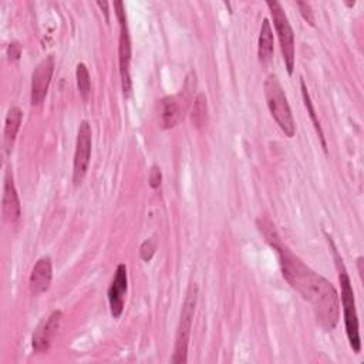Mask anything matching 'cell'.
Instances as JSON below:
<instances>
[{"mask_svg": "<svg viewBox=\"0 0 364 364\" xmlns=\"http://www.w3.org/2000/svg\"><path fill=\"white\" fill-rule=\"evenodd\" d=\"M257 226L266 242L276 252L283 277L311 304L320 326L327 331L334 330L340 317V297L336 287L326 277L306 266L303 260L282 242L270 220H259Z\"/></svg>", "mask_w": 364, "mask_h": 364, "instance_id": "1", "label": "cell"}, {"mask_svg": "<svg viewBox=\"0 0 364 364\" xmlns=\"http://www.w3.org/2000/svg\"><path fill=\"white\" fill-rule=\"evenodd\" d=\"M1 210L4 220H7L11 226H17L21 219V206L18 193L13 181V175L10 171L4 175L3 182V195H1Z\"/></svg>", "mask_w": 364, "mask_h": 364, "instance_id": "12", "label": "cell"}, {"mask_svg": "<svg viewBox=\"0 0 364 364\" xmlns=\"http://www.w3.org/2000/svg\"><path fill=\"white\" fill-rule=\"evenodd\" d=\"M91 148H92L91 125L87 119H82L77 131V141H75L74 159H73L74 186H80L87 175V171L90 168V159H91Z\"/></svg>", "mask_w": 364, "mask_h": 364, "instance_id": "8", "label": "cell"}, {"mask_svg": "<svg viewBox=\"0 0 364 364\" xmlns=\"http://www.w3.org/2000/svg\"><path fill=\"white\" fill-rule=\"evenodd\" d=\"M114 10L117 20L119 23V40H118V63H119V77L121 87L125 97H129L132 90L131 81V37L127 24V14L122 1L114 3Z\"/></svg>", "mask_w": 364, "mask_h": 364, "instance_id": "7", "label": "cell"}, {"mask_svg": "<svg viewBox=\"0 0 364 364\" xmlns=\"http://www.w3.org/2000/svg\"><path fill=\"white\" fill-rule=\"evenodd\" d=\"M333 249V256L336 260L337 266V274H338V283L341 287V294L338 296L341 300V307H343V316H344V326H346V334L350 343V347L353 348L354 353L361 351V338H360V327H358V316H357V309H355V299H354V290L351 286L350 276L347 273V269L343 263L341 256L338 255L337 249L334 247L333 242L328 240Z\"/></svg>", "mask_w": 364, "mask_h": 364, "instance_id": "2", "label": "cell"}, {"mask_svg": "<svg viewBox=\"0 0 364 364\" xmlns=\"http://www.w3.org/2000/svg\"><path fill=\"white\" fill-rule=\"evenodd\" d=\"M266 6L270 10L273 26L277 33V38L280 43V50L284 61V67L287 70V74L291 75L294 71V61H296V51H294V33L291 28V24L282 7V4L276 0L266 1Z\"/></svg>", "mask_w": 364, "mask_h": 364, "instance_id": "6", "label": "cell"}, {"mask_svg": "<svg viewBox=\"0 0 364 364\" xmlns=\"http://www.w3.org/2000/svg\"><path fill=\"white\" fill-rule=\"evenodd\" d=\"M196 87V74L195 71H191L185 80V85L176 95H168L161 100V124L162 128L171 129L175 125H178L183 114L186 111V107L189 101L192 100L193 90Z\"/></svg>", "mask_w": 364, "mask_h": 364, "instance_id": "5", "label": "cell"}, {"mask_svg": "<svg viewBox=\"0 0 364 364\" xmlns=\"http://www.w3.org/2000/svg\"><path fill=\"white\" fill-rule=\"evenodd\" d=\"M7 55L10 58V61H17L21 55V48L17 43H10L7 47Z\"/></svg>", "mask_w": 364, "mask_h": 364, "instance_id": "22", "label": "cell"}, {"mask_svg": "<svg viewBox=\"0 0 364 364\" xmlns=\"http://www.w3.org/2000/svg\"><path fill=\"white\" fill-rule=\"evenodd\" d=\"M61 318H63L61 310H54L47 318H44L37 326L31 337V346L34 351L43 353L51 347L54 336L57 334V330L60 327Z\"/></svg>", "mask_w": 364, "mask_h": 364, "instance_id": "11", "label": "cell"}, {"mask_svg": "<svg viewBox=\"0 0 364 364\" xmlns=\"http://www.w3.org/2000/svg\"><path fill=\"white\" fill-rule=\"evenodd\" d=\"M208 98L203 92H199L192 102L191 121L196 129H203L208 125Z\"/></svg>", "mask_w": 364, "mask_h": 364, "instance_id": "16", "label": "cell"}, {"mask_svg": "<svg viewBox=\"0 0 364 364\" xmlns=\"http://www.w3.org/2000/svg\"><path fill=\"white\" fill-rule=\"evenodd\" d=\"M296 6L300 10L301 17L304 18V21H307L311 27L316 26V18H314V13L311 10V6L307 1H296Z\"/></svg>", "mask_w": 364, "mask_h": 364, "instance_id": "20", "label": "cell"}, {"mask_svg": "<svg viewBox=\"0 0 364 364\" xmlns=\"http://www.w3.org/2000/svg\"><path fill=\"white\" fill-rule=\"evenodd\" d=\"M75 80L80 97L82 101H88L91 97V77L87 65L84 63H78L75 67Z\"/></svg>", "mask_w": 364, "mask_h": 364, "instance_id": "17", "label": "cell"}, {"mask_svg": "<svg viewBox=\"0 0 364 364\" xmlns=\"http://www.w3.org/2000/svg\"><path fill=\"white\" fill-rule=\"evenodd\" d=\"M21 121H23V111L18 107H10L6 114L4 131H3V142H4V148H6L7 154L13 148V144L18 134Z\"/></svg>", "mask_w": 364, "mask_h": 364, "instance_id": "15", "label": "cell"}, {"mask_svg": "<svg viewBox=\"0 0 364 364\" xmlns=\"http://www.w3.org/2000/svg\"><path fill=\"white\" fill-rule=\"evenodd\" d=\"M53 280V262L50 256L40 257L31 269L28 284L34 296L46 293L50 289Z\"/></svg>", "mask_w": 364, "mask_h": 364, "instance_id": "13", "label": "cell"}, {"mask_svg": "<svg viewBox=\"0 0 364 364\" xmlns=\"http://www.w3.org/2000/svg\"><path fill=\"white\" fill-rule=\"evenodd\" d=\"M263 91L267 108L273 119L287 138H293L296 134V122L282 82L276 74H270L266 77L263 82Z\"/></svg>", "mask_w": 364, "mask_h": 364, "instance_id": "3", "label": "cell"}, {"mask_svg": "<svg viewBox=\"0 0 364 364\" xmlns=\"http://www.w3.org/2000/svg\"><path fill=\"white\" fill-rule=\"evenodd\" d=\"M156 250V240L154 237H149L146 240H144L139 246V256L144 262H151V259L154 257Z\"/></svg>", "mask_w": 364, "mask_h": 364, "instance_id": "19", "label": "cell"}, {"mask_svg": "<svg viewBox=\"0 0 364 364\" xmlns=\"http://www.w3.org/2000/svg\"><path fill=\"white\" fill-rule=\"evenodd\" d=\"M198 293H199V290H198L196 283H191V286L186 290L183 303H182L179 323H178L176 334H175L173 355L171 358V361L175 364L188 361V347H189L191 330H192V323H193V316H195V309H196V301H198Z\"/></svg>", "mask_w": 364, "mask_h": 364, "instance_id": "4", "label": "cell"}, {"mask_svg": "<svg viewBox=\"0 0 364 364\" xmlns=\"http://www.w3.org/2000/svg\"><path fill=\"white\" fill-rule=\"evenodd\" d=\"M274 53V40H273V30L270 27L269 18H263L260 26L259 40H257V58L259 63L266 65L270 63Z\"/></svg>", "mask_w": 364, "mask_h": 364, "instance_id": "14", "label": "cell"}, {"mask_svg": "<svg viewBox=\"0 0 364 364\" xmlns=\"http://www.w3.org/2000/svg\"><path fill=\"white\" fill-rule=\"evenodd\" d=\"M55 68V58L53 54L44 57L34 68L31 74V87H30V100L33 105H40L48 91L53 73Z\"/></svg>", "mask_w": 364, "mask_h": 364, "instance_id": "9", "label": "cell"}, {"mask_svg": "<svg viewBox=\"0 0 364 364\" xmlns=\"http://www.w3.org/2000/svg\"><path fill=\"white\" fill-rule=\"evenodd\" d=\"M300 87H301V95H303L304 105H306L307 112H309V115H310V119H311V122H313V125H314V128H316V131H317V134H318V138H320V141H321V146H323L324 151H327V144H326V139H324V134H323L320 121H318V118H317V115H316V111H314V107H313L310 94H309L307 87H306V84H304L303 80L300 81Z\"/></svg>", "mask_w": 364, "mask_h": 364, "instance_id": "18", "label": "cell"}, {"mask_svg": "<svg viewBox=\"0 0 364 364\" xmlns=\"http://www.w3.org/2000/svg\"><path fill=\"white\" fill-rule=\"evenodd\" d=\"M97 6H98V7H101V9H104L105 20L108 21V20H109V17H108V3H107V1H97Z\"/></svg>", "mask_w": 364, "mask_h": 364, "instance_id": "23", "label": "cell"}, {"mask_svg": "<svg viewBox=\"0 0 364 364\" xmlns=\"http://www.w3.org/2000/svg\"><path fill=\"white\" fill-rule=\"evenodd\" d=\"M161 181H162V172H161L159 166L158 165H152V168L149 171V176H148L149 186L152 189H158L159 185H161Z\"/></svg>", "mask_w": 364, "mask_h": 364, "instance_id": "21", "label": "cell"}, {"mask_svg": "<svg viewBox=\"0 0 364 364\" xmlns=\"http://www.w3.org/2000/svg\"><path fill=\"white\" fill-rule=\"evenodd\" d=\"M127 290H128V270L124 263H119L115 269L112 282L107 293L109 311L114 318H119L124 311Z\"/></svg>", "mask_w": 364, "mask_h": 364, "instance_id": "10", "label": "cell"}]
</instances>
